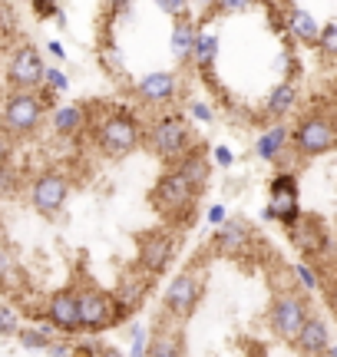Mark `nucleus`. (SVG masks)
Returning <instances> with one entry per match:
<instances>
[{
	"mask_svg": "<svg viewBox=\"0 0 337 357\" xmlns=\"http://www.w3.org/2000/svg\"><path fill=\"white\" fill-rule=\"evenodd\" d=\"M43 93L37 89H13L7 102H3V113H0V129H7L13 139H24V136H33L40 129V119H43Z\"/></svg>",
	"mask_w": 337,
	"mask_h": 357,
	"instance_id": "1",
	"label": "nucleus"
},
{
	"mask_svg": "<svg viewBox=\"0 0 337 357\" xmlns=\"http://www.w3.org/2000/svg\"><path fill=\"white\" fill-rule=\"evenodd\" d=\"M291 146H295V153L304 155V159L331 153L337 146V119L327 113L301 116L295 132H291Z\"/></svg>",
	"mask_w": 337,
	"mask_h": 357,
	"instance_id": "2",
	"label": "nucleus"
},
{
	"mask_svg": "<svg viewBox=\"0 0 337 357\" xmlns=\"http://www.w3.org/2000/svg\"><path fill=\"white\" fill-rule=\"evenodd\" d=\"M152 199H156V208L162 212V215L179 222V218H185L189 212H192L195 199H198V189L182 176L179 169H172V172H166V176L159 178Z\"/></svg>",
	"mask_w": 337,
	"mask_h": 357,
	"instance_id": "3",
	"label": "nucleus"
},
{
	"mask_svg": "<svg viewBox=\"0 0 337 357\" xmlns=\"http://www.w3.org/2000/svg\"><path fill=\"white\" fill-rule=\"evenodd\" d=\"M149 149L162 162H179L182 155L192 149V129L182 116H162L152 132H149Z\"/></svg>",
	"mask_w": 337,
	"mask_h": 357,
	"instance_id": "4",
	"label": "nucleus"
},
{
	"mask_svg": "<svg viewBox=\"0 0 337 357\" xmlns=\"http://www.w3.org/2000/svg\"><path fill=\"white\" fill-rule=\"evenodd\" d=\"M96 146L103 149L106 155H126L139 146V123L136 116L126 113V109H116L109 113L96 126Z\"/></svg>",
	"mask_w": 337,
	"mask_h": 357,
	"instance_id": "5",
	"label": "nucleus"
},
{
	"mask_svg": "<svg viewBox=\"0 0 337 357\" xmlns=\"http://www.w3.org/2000/svg\"><path fill=\"white\" fill-rule=\"evenodd\" d=\"M77 301H79V331H106L113 328L123 311H119L116 298L109 291H100V288H77Z\"/></svg>",
	"mask_w": 337,
	"mask_h": 357,
	"instance_id": "6",
	"label": "nucleus"
},
{
	"mask_svg": "<svg viewBox=\"0 0 337 357\" xmlns=\"http://www.w3.org/2000/svg\"><path fill=\"white\" fill-rule=\"evenodd\" d=\"M308 301L295 291H281L274 294L272 307H268V324H272V331L281 337V341H295L298 331L304 328V321H308Z\"/></svg>",
	"mask_w": 337,
	"mask_h": 357,
	"instance_id": "7",
	"label": "nucleus"
},
{
	"mask_svg": "<svg viewBox=\"0 0 337 357\" xmlns=\"http://www.w3.org/2000/svg\"><path fill=\"white\" fill-rule=\"evenodd\" d=\"M66 195H70V178L63 172H40L33 189H30V202L40 215H60L66 205Z\"/></svg>",
	"mask_w": 337,
	"mask_h": 357,
	"instance_id": "8",
	"label": "nucleus"
},
{
	"mask_svg": "<svg viewBox=\"0 0 337 357\" xmlns=\"http://www.w3.org/2000/svg\"><path fill=\"white\" fill-rule=\"evenodd\" d=\"M43 60H40L37 47H30V43H20L17 50H13L10 63H7V83L13 89H37L43 83Z\"/></svg>",
	"mask_w": 337,
	"mask_h": 357,
	"instance_id": "9",
	"label": "nucleus"
},
{
	"mask_svg": "<svg viewBox=\"0 0 337 357\" xmlns=\"http://www.w3.org/2000/svg\"><path fill=\"white\" fill-rule=\"evenodd\" d=\"M298 182L291 172H281L274 176L272 192H268V208H265V218H278L281 225H291L298 218Z\"/></svg>",
	"mask_w": 337,
	"mask_h": 357,
	"instance_id": "10",
	"label": "nucleus"
},
{
	"mask_svg": "<svg viewBox=\"0 0 337 357\" xmlns=\"http://www.w3.org/2000/svg\"><path fill=\"white\" fill-rule=\"evenodd\" d=\"M198 298H202V281L195 278L192 271H182V275H175L172 284L166 288L162 305H166V311L172 318H189L195 311V305H198Z\"/></svg>",
	"mask_w": 337,
	"mask_h": 357,
	"instance_id": "11",
	"label": "nucleus"
},
{
	"mask_svg": "<svg viewBox=\"0 0 337 357\" xmlns=\"http://www.w3.org/2000/svg\"><path fill=\"white\" fill-rule=\"evenodd\" d=\"M47 321L60 334H77L79 331V301H77V288H63V291H53L47 301Z\"/></svg>",
	"mask_w": 337,
	"mask_h": 357,
	"instance_id": "12",
	"label": "nucleus"
},
{
	"mask_svg": "<svg viewBox=\"0 0 337 357\" xmlns=\"http://www.w3.org/2000/svg\"><path fill=\"white\" fill-rule=\"evenodd\" d=\"M156 278L152 271H146L143 265L136 268V271H126L123 275V281H119V288L113 291V298H116V305L123 314H132L136 307L146 301V294H149V281Z\"/></svg>",
	"mask_w": 337,
	"mask_h": 357,
	"instance_id": "13",
	"label": "nucleus"
},
{
	"mask_svg": "<svg viewBox=\"0 0 337 357\" xmlns=\"http://www.w3.org/2000/svg\"><path fill=\"white\" fill-rule=\"evenodd\" d=\"M172 248H175V242H172V235H166V231L139 235V265H143L146 271L159 275V271L172 261Z\"/></svg>",
	"mask_w": 337,
	"mask_h": 357,
	"instance_id": "14",
	"label": "nucleus"
},
{
	"mask_svg": "<svg viewBox=\"0 0 337 357\" xmlns=\"http://www.w3.org/2000/svg\"><path fill=\"white\" fill-rule=\"evenodd\" d=\"M288 231H291V245L298 248L301 255H318V252L324 248L327 231H324V225H321L318 218L298 215L291 225H288Z\"/></svg>",
	"mask_w": 337,
	"mask_h": 357,
	"instance_id": "15",
	"label": "nucleus"
},
{
	"mask_svg": "<svg viewBox=\"0 0 337 357\" xmlns=\"http://www.w3.org/2000/svg\"><path fill=\"white\" fill-rule=\"evenodd\" d=\"M327 344H331V331H327V321L318 318V314H308L304 328L295 337V347L301 354H324Z\"/></svg>",
	"mask_w": 337,
	"mask_h": 357,
	"instance_id": "16",
	"label": "nucleus"
},
{
	"mask_svg": "<svg viewBox=\"0 0 337 357\" xmlns=\"http://www.w3.org/2000/svg\"><path fill=\"white\" fill-rule=\"evenodd\" d=\"M248 245H251V235H248V229L242 225V222H221L219 231H215V252L219 255H242V252H248Z\"/></svg>",
	"mask_w": 337,
	"mask_h": 357,
	"instance_id": "17",
	"label": "nucleus"
},
{
	"mask_svg": "<svg viewBox=\"0 0 337 357\" xmlns=\"http://www.w3.org/2000/svg\"><path fill=\"white\" fill-rule=\"evenodd\" d=\"M136 89H139V96L146 102H168L175 96V89H179V79L166 73V70H156V73H146Z\"/></svg>",
	"mask_w": 337,
	"mask_h": 357,
	"instance_id": "18",
	"label": "nucleus"
},
{
	"mask_svg": "<svg viewBox=\"0 0 337 357\" xmlns=\"http://www.w3.org/2000/svg\"><path fill=\"white\" fill-rule=\"evenodd\" d=\"M288 26H291V33H295L301 43H308V47H314L318 37H321L318 17H314L311 10H304V7H291V13H288Z\"/></svg>",
	"mask_w": 337,
	"mask_h": 357,
	"instance_id": "19",
	"label": "nucleus"
},
{
	"mask_svg": "<svg viewBox=\"0 0 337 357\" xmlns=\"http://www.w3.org/2000/svg\"><path fill=\"white\" fill-rule=\"evenodd\" d=\"M291 142V132H288V126H268L265 132L258 136V146H255V153L265 159V162H274L278 155L285 153V146Z\"/></svg>",
	"mask_w": 337,
	"mask_h": 357,
	"instance_id": "20",
	"label": "nucleus"
},
{
	"mask_svg": "<svg viewBox=\"0 0 337 357\" xmlns=\"http://www.w3.org/2000/svg\"><path fill=\"white\" fill-rule=\"evenodd\" d=\"M175 169H179L182 176L189 178V182H192L198 192L208 185V159H205V153H198V149H189V153L182 155L179 162H175Z\"/></svg>",
	"mask_w": 337,
	"mask_h": 357,
	"instance_id": "21",
	"label": "nucleus"
},
{
	"mask_svg": "<svg viewBox=\"0 0 337 357\" xmlns=\"http://www.w3.org/2000/svg\"><path fill=\"white\" fill-rule=\"evenodd\" d=\"M195 26L189 20H179V24L172 26V37H168V47H172V56L185 63V60H192V50H195Z\"/></svg>",
	"mask_w": 337,
	"mask_h": 357,
	"instance_id": "22",
	"label": "nucleus"
},
{
	"mask_svg": "<svg viewBox=\"0 0 337 357\" xmlns=\"http://www.w3.org/2000/svg\"><path fill=\"white\" fill-rule=\"evenodd\" d=\"M295 100H298V89L291 86V83H278L268 93V100H265V113L272 116V119H285V113L295 106Z\"/></svg>",
	"mask_w": 337,
	"mask_h": 357,
	"instance_id": "23",
	"label": "nucleus"
},
{
	"mask_svg": "<svg viewBox=\"0 0 337 357\" xmlns=\"http://www.w3.org/2000/svg\"><path fill=\"white\" fill-rule=\"evenodd\" d=\"M17 341H20V347H26V351H47V347L56 341V328H53L50 321L40 324V328H20V331H17Z\"/></svg>",
	"mask_w": 337,
	"mask_h": 357,
	"instance_id": "24",
	"label": "nucleus"
},
{
	"mask_svg": "<svg viewBox=\"0 0 337 357\" xmlns=\"http://www.w3.org/2000/svg\"><path fill=\"white\" fill-rule=\"evenodd\" d=\"M83 126H86L83 106H60V109L53 113V129H56L60 136H77Z\"/></svg>",
	"mask_w": 337,
	"mask_h": 357,
	"instance_id": "25",
	"label": "nucleus"
},
{
	"mask_svg": "<svg viewBox=\"0 0 337 357\" xmlns=\"http://www.w3.org/2000/svg\"><path fill=\"white\" fill-rule=\"evenodd\" d=\"M192 56L198 66H212L215 56H219V37H215V33H198V37H195Z\"/></svg>",
	"mask_w": 337,
	"mask_h": 357,
	"instance_id": "26",
	"label": "nucleus"
},
{
	"mask_svg": "<svg viewBox=\"0 0 337 357\" xmlns=\"http://www.w3.org/2000/svg\"><path fill=\"white\" fill-rule=\"evenodd\" d=\"M185 347H182L179 334H159L149 341V357H172V354H182Z\"/></svg>",
	"mask_w": 337,
	"mask_h": 357,
	"instance_id": "27",
	"label": "nucleus"
},
{
	"mask_svg": "<svg viewBox=\"0 0 337 357\" xmlns=\"http://www.w3.org/2000/svg\"><path fill=\"white\" fill-rule=\"evenodd\" d=\"M17 331H20V314L0 301V337H17Z\"/></svg>",
	"mask_w": 337,
	"mask_h": 357,
	"instance_id": "28",
	"label": "nucleus"
},
{
	"mask_svg": "<svg viewBox=\"0 0 337 357\" xmlns=\"http://www.w3.org/2000/svg\"><path fill=\"white\" fill-rule=\"evenodd\" d=\"M149 331H146L143 324H132V331H130V354H136V357H146L149 354Z\"/></svg>",
	"mask_w": 337,
	"mask_h": 357,
	"instance_id": "29",
	"label": "nucleus"
},
{
	"mask_svg": "<svg viewBox=\"0 0 337 357\" xmlns=\"http://www.w3.org/2000/svg\"><path fill=\"white\" fill-rule=\"evenodd\" d=\"M318 47H321V53H324V56L337 60V20H334V24H327L324 30H321V37H318Z\"/></svg>",
	"mask_w": 337,
	"mask_h": 357,
	"instance_id": "30",
	"label": "nucleus"
},
{
	"mask_svg": "<svg viewBox=\"0 0 337 357\" xmlns=\"http://www.w3.org/2000/svg\"><path fill=\"white\" fill-rule=\"evenodd\" d=\"M43 83H47L50 93H66V86H70V79H66V73L60 66H47L43 70Z\"/></svg>",
	"mask_w": 337,
	"mask_h": 357,
	"instance_id": "31",
	"label": "nucleus"
},
{
	"mask_svg": "<svg viewBox=\"0 0 337 357\" xmlns=\"http://www.w3.org/2000/svg\"><path fill=\"white\" fill-rule=\"evenodd\" d=\"M291 275L301 281V288H304V291H314V288L321 284L318 271H314V268H308V265H295V268H291Z\"/></svg>",
	"mask_w": 337,
	"mask_h": 357,
	"instance_id": "32",
	"label": "nucleus"
},
{
	"mask_svg": "<svg viewBox=\"0 0 337 357\" xmlns=\"http://www.w3.org/2000/svg\"><path fill=\"white\" fill-rule=\"evenodd\" d=\"M13 275H17V265H13V255L0 245V284H7V281H13Z\"/></svg>",
	"mask_w": 337,
	"mask_h": 357,
	"instance_id": "33",
	"label": "nucleus"
},
{
	"mask_svg": "<svg viewBox=\"0 0 337 357\" xmlns=\"http://www.w3.org/2000/svg\"><path fill=\"white\" fill-rule=\"evenodd\" d=\"M212 7H219L221 13H242L251 7V0H215Z\"/></svg>",
	"mask_w": 337,
	"mask_h": 357,
	"instance_id": "34",
	"label": "nucleus"
},
{
	"mask_svg": "<svg viewBox=\"0 0 337 357\" xmlns=\"http://www.w3.org/2000/svg\"><path fill=\"white\" fill-rule=\"evenodd\" d=\"M156 7L162 13H168V17H182L189 3H185V0H156Z\"/></svg>",
	"mask_w": 337,
	"mask_h": 357,
	"instance_id": "35",
	"label": "nucleus"
},
{
	"mask_svg": "<svg viewBox=\"0 0 337 357\" xmlns=\"http://www.w3.org/2000/svg\"><path fill=\"white\" fill-rule=\"evenodd\" d=\"M30 3H33V10H37V17H43V20H47V17H56V0H30Z\"/></svg>",
	"mask_w": 337,
	"mask_h": 357,
	"instance_id": "36",
	"label": "nucleus"
},
{
	"mask_svg": "<svg viewBox=\"0 0 337 357\" xmlns=\"http://www.w3.org/2000/svg\"><path fill=\"white\" fill-rule=\"evenodd\" d=\"M192 116L195 119H198V123H212V106H208V102H202V100H195L192 102Z\"/></svg>",
	"mask_w": 337,
	"mask_h": 357,
	"instance_id": "37",
	"label": "nucleus"
},
{
	"mask_svg": "<svg viewBox=\"0 0 337 357\" xmlns=\"http://www.w3.org/2000/svg\"><path fill=\"white\" fill-rule=\"evenodd\" d=\"M10 132H7V129H0V166H7V162H10Z\"/></svg>",
	"mask_w": 337,
	"mask_h": 357,
	"instance_id": "38",
	"label": "nucleus"
},
{
	"mask_svg": "<svg viewBox=\"0 0 337 357\" xmlns=\"http://www.w3.org/2000/svg\"><path fill=\"white\" fill-rule=\"evenodd\" d=\"M215 162H219L221 169H228L235 162V153L228 149V146H215Z\"/></svg>",
	"mask_w": 337,
	"mask_h": 357,
	"instance_id": "39",
	"label": "nucleus"
},
{
	"mask_svg": "<svg viewBox=\"0 0 337 357\" xmlns=\"http://www.w3.org/2000/svg\"><path fill=\"white\" fill-rule=\"evenodd\" d=\"M327 301H331V307H334V314H337V271L327 278Z\"/></svg>",
	"mask_w": 337,
	"mask_h": 357,
	"instance_id": "40",
	"label": "nucleus"
},
{
	"mask_svg": "<svg viewBox=\"0 0 337 357\" xmlns=\"http://www.w3.org/2000/svg\"><path fill=\"white\" fill-rule=\"evenodd\" d=\"M205 218L212 222V225H221V222H225V205H212Z\"/></svg>",
	"mask_w": 337,
	"mask_h": 357,
	"instance_id": "41",
	"label": "nucleus"
},
{
	"mask_svg": "<svg viewBox=\"0 0 337 357\" xmlns=\"http://www.w3.org/2000/svg\"><path fill=\"white\" fill-rule=\"evenodd\" d=\"M13 189V172L7 166H0V192H10Z\"/></svg>",
	"mask_w": 337,
	"mask_h": 357,
	"instance_id": "42",
	"label": "nucleus"
},
{
	"mask_svg": "<svg viewBox=\"0 0 337 357\" xmlns=\"http://www.w3.org/2000/svg\"><path fill=\"white\" fill-rule=\"evenodd\" d=\"M47 50H50L53 56H60V60L66 56V50H63V43H60V40H50V43H47Z\"/></svg>",
	"mask_w": 337,
	"mask_h": 357,
	"instance_id": "43",
	"label": "nucleus"
},
{
	"mask_svg": "<svg viewBox=\"0 0 337 357\" xmlns=\"http://www.w3.org/2000/svg\"><path fill=\"white\" fill-rule=\"evenodd\" d=\"M130 3H132V0H109V7H113L116 13H126V10H130Z\"/></svg>",
	"mask_w": 337,
	"mask_h": 357,
	"instance_id": "44",
	"label": "nucleus"
},
{
	"mask_svg": "<svg viewBox=\"0 0 337 357\" xmlns=\"http://www.w3.org/2000/svg\"><path fill=\"white\" fill-rule=\"evenodd\" d=\"M324 354H331V357H337V344H327V351Z\"/></svg>",
	"mask_w": 337,
	"mask_h": 357,
	"instance_id": "45",
	"label": "nucleus"
},
{
	"mask_svg": "<svg viewBox=\"0 0 337 357\" xmlns=\"http://www.w3.org/2000/svg\"><path fill=\"white\" fill-rule=\"evenodd\" d=\"M202 3H205V7H208V3H215V0H202Z\"/></svg>",
	"mask_w": 337,
	"mask_h": 357,
	"instance_id": "46",
	"label": "nucleus"
}]
</instances>
